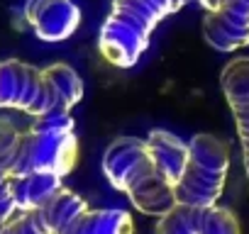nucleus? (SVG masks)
Segmentation results:
<instances>
[{
	"mask_svg": "<svg viewBox=\"0 0 249 234\" xmlns=\"http://www.w3.org/2000/svg\"><path fill=\"white\" fill-rule=\"evenodd\" d=\"M220 85L234 115V125L242 144V161L249 178V56L232 59L220 73Z\"/></svg>",
	"mask_w": 249,
	"mask_h": 234,
	"instance_id": "obj_8",
	"label": "nucleus"
},
{
	"mask_svg": "<svg viewBox=\"0 0 249 234\" xmlns=\"http://www.w3.org/2000/svg\"><path fill=\"white\" fill-rule=\"evenodd\" d=\"M230 168V144L213 134H196L188 142L183 176L174 185L176 205L213 207L217 205Z\"/></svg>",
	"mask_w": 249,
	"mask_h": 234,
	"instance_id": "obj_5",
	"label": "nucleus"
},
{
	"mask_svg": "<svg viewBox=\"0 0 249 234\" xmlns=\"http://www.w3.org/2000/svg\"><path fill=\"white\" fill-rule=\"evenodd\" d=\"M78 227L83 234H132V217L124 210H86Z\"/></svg>",
	"mask_w": 249,
	"mask_h": 234,
	"instance_id": "obj_11",
	"label": "nucleus"
},
{
	"mask_svg": "<svg viewBox=\"0 0 249 234\" xmlns=\"http://www.w3.org/2000/svg\"><path fill=\"white\" fill-rule=\"evenodd\" d=\"M188 0H112L98 37L103 59L117 68H130L147 51L157 25L178 13Z\"/></svg>",
	"mask_w": 249,
	"mask_h": 234,
	"instance_id": "obj_3",
	"label": "nucleus"
},
{
	"mask_svg": "<svg viewBox=\"0 0 249 234\" xmlns=\"http://www.w3.org/2000/svg\"><path fill=\"white\" fill-rule=\"evenodd\" d=\"M78 159V139L73 132L71 110H52L35 117L32 127L22 134L20 156L13 176L27 173H54L66 176Z\"/></svg>",
	"mask_w": 249,
	"mask_h": 234,
	"instance_id": "obj_4",
	"label": "nucleus"
},
{
	"mask_svg": "<svg viewBox=\"0 0 249 234\" xmlns=\"http://www.w3.org/2000/svg\"><path fill=\"white\" fill-rule=\"evenodd\" d=\"M144 142H147V149H149L152 159L157 161L159 171L169 178L171 185H176L178 178L183 176V168L188 161V144L166 130H152Z\"/></svg>",
	"mask_w": 249,
	"mask_h": 234,
	"instance_id": "obj_9",
	"label": "nucleus"
},
{
	"mask_svg": "<svg viewBox=\"0 0 249 234\" xmlns=\"http://www.w3.org/2000/svg\"><path fill=\"white\" fill-rule=\"evenodd\" d=\"M200 234H239V222L225 207H217V205L203 207Z\"/></svg>",
	"mask_w": 249,
	"mask_h": 234,
	"instance_id": "obj_15",
	"label": "nucleus"
},
{
	"mask_svg": "<svg viewBox=\"0 0 249 234\" xmlns=\"http://www.w3.org/2000/svg\"><path fill=\"white\" fill-rule=\"evenodd\" d=\"M103 173L112 188L122 190L142 215L159 219L176 207L174 185L159 171L144 139L117 137L110 142L103 154Z\"/></svg>",
	"mask_w": 249,
	"mask_h": 234,
	"instance_id": "obj_2",
	"label": "nucleus"
},
{
	"mask_svg": "<svg viewBox=\"0 0 249 234\" xmlns=\"http://www.w3.org/2000/svg\"><path fill=\"white\" fill-rule=\"evenodd\" d=\"M83 98V81L69 64L37 68L8 59L0 61V107L42 117L52 110H73Z\"/></svg>",
	"mask_w": 249,
	"mask_h": 234,
	"instance_id": "obj_1",
	"label": "nucleus"
},
{
	"mask_svg": "<svg viewBox=\"0 0 249 234\" xmlns=\"http://www.w3.org/2000/svg\"><path fill=\"white\" fill-rule=\"evenodd\" d=\"M61 176L54 173H27V176H13L10 190L20 210H37L44 207L59 190H61Z\"/></svg>",
	"mask_w": 249,
	"mask_h": 234,
	"instance_id": "obj_10",
	"label": "nucleus"
},
{
	"mask_svg": "<svg viewBox=\"0 0 249 234\" xmlns=\"http://www.w3.org/2000/svg\"><path fill=\"white\" fill-rule=\"evenodd\" d=\"M0 234H56V229L49 222L44 207H37L18 212L13 219L0 227Z\"/></svg>",
	"mask_w": 249,
	"mask_h": 234,
	"instance_id": "obj_13",
	"label": "nucleus"
},
{
	"mask_svg": "<svg viewBox=\"0 0 249 234\" xmlns=\"http://www.w3.org/2000/svg\"><path fill=\"white\" fill-rule=\"evenodd\" d=\"M22 130L0 117V166H3L10 176L15 171V164H18V156H20V147H22Z\"/></svg>",
	"mask_w": 249,
	"mask_h": 234,
	"instance_id": "obj_14",
	"label": "nucleus"
},
{
	"mask_svg": "<svg viewBox=\"0 0 249 234\" xmlns=\"http://www.w3.org/2000/svg\"><path fill=\"white\" fill-rule=\"evenodd\" d=\"M203 37L217 51H237L249 44V0H210Z\"/></svg>",
	"mask_w": 249,
	"mask_h": 234,
	"instance_id": "obj_6",
	"label": "nucleus"
},
{
	"mask_svg": "<svg viewBox=\"0 0 249 234\" xmlns=\"http://www.w3.org/2000/svg\"><path fill=\"white\" fill-rule=\"evenodd\" d=\"M25 20L42 42H64L81 25L73 0H25Z\"/></svg>",
	"mask_w": 249,
	"mask_h": 234,
	"instance_id": "obj_7",
	"label": "nucleus"
},
{
	"mask_svg": "<svg viewBox=\"0 0 249 234\" xmlns=\"http://www.w3.org/2000/svg\"><path fill=\"white\" fill-rule=\"evenodd\" d=\"M10 173L0 166V227H3L8 219H13L18 212H22L13 198V190H10Z\"/></svg>",
	"mask_w": 249,
	"mask_h": 234,
	"instance_id": "obj_16",
	"label": "nucleus"
},
{
	"mask_svg": "<svg viewBox=\"0 0 249 234\" xmlns=\"http://www.w3.org/2000/svg\"><path fill=\"white\" fill-rule=\"evenodd\" d=\"M203 207L176 205L171 212L157 219V234H200Z\"/></svg>",
	"mask_w": 249,
	"mask_h": 234,
	"instance_id": "obj_12",
	"label": "nucleus"
}]
</instances>
